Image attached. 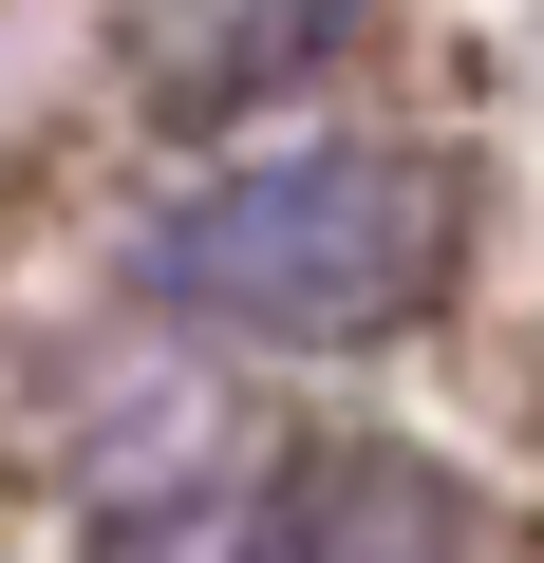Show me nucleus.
Here are the masks:
<instances>
[{
  "label": "nucleus",
  "instance_id": "obj_1",
  "mask_svg": "<svg viewBox=\"0 0 544 563\" xmlns=\"http://www.w3.org/2000/svg\"><path fill=\"white\" fill-rule=\"evenodd\" d=\"M169 282L207 320H244V339H376L432 282V207L376 151H282V169H244L225 207H188Z\"/></svg>",
  "mask_w": 544,
  "mask_h": 563
},
{
  "label": "nucleus",
  "instance_id": "obj_2",
  "mask_svg": "<svg viewBox=\"0 0 544 563\" xmlns=\"http://www.w3.org/2000/svg\"><path fill=\"white\" fill-rule=\"evenodd\" d=\"M432 488H413V451H320L301 488H282V526H263V563H432Z\"/></svg>",
  "mask_w": 544,
  "mask_h": 563
}]
</instances>
